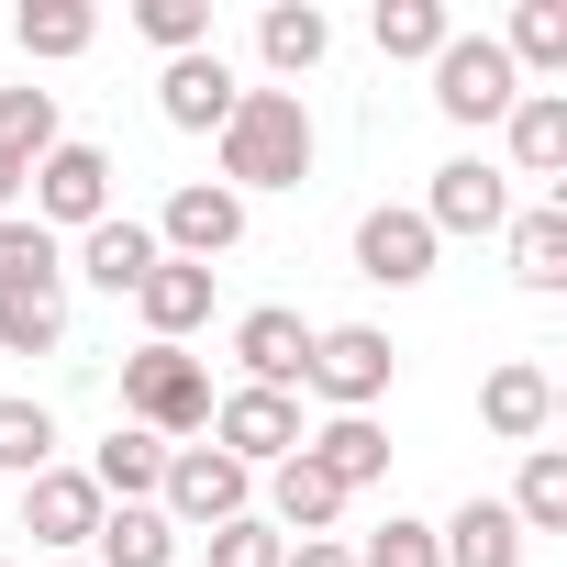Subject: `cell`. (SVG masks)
I'll return each mask as SVG.
<instances>
[{"label": "cell", "mask_w": 567, "mask_h": 567, "mask_svg": "<svg viewBox=\"0 0 567 567\" xmlns=\"http://www.w3.org/2000/svg\"><path fill=\"white\" fill-rule=\"evenodd\" d=\"M478 423H489L501 445H545V423H556V379H545L534 357L489 368V390H478Z\"/></svg>", "instance_id": "5bb4252c"}, {"label": "cell", "mask_w": 567, "mask_h": 567, "mask_svg": "<svg viewBox=\"0 0 567 567\" xmlns=\"http://www.w3.org/2000/svg\"><path fill=\"white\" fill-rule=\"evenodd\" d=\"M434 556L445 567H523V523L501 501H456V523H434Z\"/></svg>", "instance_id": "44dd1931"}, {"label": "cell", "mask_w": 567, "mask_h": 567, "mask_svg": "<svg viewBox=\"0 0 567 567\" xmlns=\"http://www.w3.org/2000/svg\"><path fill=\"white\" fill-rule=\"evenodd\" d=\"M56 145H68L56 134V90H0V156L34 178V156H56Z\"/></svg>", "instance_id": "83f0119b"}, {"label": "cell", "mask_w": 567, "mask_h": 567, "mask_svg": "<svg viewBox=\"0 0 567 567\" xmlns=\"http://www.w3.org/2000/svg\"><path fill=\"white\" fill-rule=\"evenodd\" d=\"M0 290H23V301H68V245H56L34 212H0Z\"/></svg>", "instance_id": "d6986e66"}, {"label": "cell", "mask_w": 567, "mask_h": 567, "mask_svg": "<svg viewBox=\"0 0 567 567\" xmlns=\"http://www.w3.org/2000/svg\"><path fill=\"white\" fill-rule=\"evenodd\" d=\"M390 334L379 323H334V334H312V368H301V390H323L334 412H379V390H390Z\"/></svg>", "instance_id": "5b68a950"}, {"label": "cell", "mask_w": 567, "mask_h": 567, "mask_svg": "<svg viewBox=\"0 0 567 567\" xmlns=\"http://www.w3.org/2000/svg\"><path fill=\"white\" fill-rule=\"evenodd\" d=\"M234 357H245V390H290V379L312 368V323L267 301V312H245V323H234Z\"/></svg>", "instance_id": "9a60e30c"}, {"label": "cell", "mask_w": 567, "mask_h": 567, "mask_svg": "<svg viewBox=\"0 0 567 567\" xmlns=\"http://www.w3.org/2000/svg\"><path fill=\"white\" fill-rule=\"evenodd\" d=\"M12 45H23L34 68H68V56L101 45V12H90V0H23V12H12Z\"/></svg>", "instance_id": "7402d4cb"}, {"label": "cell", "mask_w": 567, "mask_h": 567, "mask_svg": "<svg viewBox=\"0 0 567 567\" xmlns=\"http://www.w3.org/2000/svg\"><path fill=\"white\" fill-rule=\"evenodd\" d=\"M34 467H56V412L0 390V478H34Z\"/></svg>", "instance_id": "f1b7e54d"}, {"label": "cell", "mask_w": 567, "mask_h": 567, "mask_svg": "<svg viewBox=\"0 0 567 567\" xmlns=\"http://www.w3.org/2000/svg\"><path fill=\"white\" fill-rule=\"evenodd\" d=\"M368 34H379V56H423V68H434L456 23H445V0H379V23H368Z\"/></svg>", "instance_id": "f546056e"}, {"label": "cell", "mask_w": 567, "mask_h": 567, "mask_svg": "<svg viewBox=\"0 0 567 567\" xmlns=\"http://www.w3.org/2000/svg\"><path fill=\"white\" fill-rule=\"evenodd\" d=\"M156 512L178 534H223L256 512V467H234L223 445H167V478H156Z\"/></svg>", "instance_id": "3957f363"}, {"label": "cell", "mask_w": 567, "mask_h": 567, "mask_svg": "<svg viewBox=\"0 0 567 567\" xmlns=\"http://www.w3.org/2000/svg\"><path fill=\"white\" fill-rule=\"evenodd\" d=\"M12 200H23V167H12V156H0V212H12Z\"/></svg>", "instance_id": "8d00e7d4"}, {"label": "cell", "mask_w": 567, "mask_h": 567, "mask_svg": "<svg viewBox=\"0 0 567 567\" xmlns=\"http://www.w3.org/2000/svg\"><path fill=\"white\" fill-rule=\"evenodd\" d=\"M134 34L167 45V56H200L212 45V0H134Z\"/></svg>", "instance_id": "d6a6232c"}, {"label": "cell", "mask_w": 567, "mask_h": 567, "mask_svg": "<svg viewBox=\"0 0 567 567\" xmlns=\"http://www.w3.org/2000/svg\"><path fill=\"white\" fill-rule=\"evenodd\" d=\"M245 245V200L223 189V178H189L167 212H156V256H178V267H212V256H234Z\"/></svg>", "instance_id": "52a82bcc"}, {"label": "cell", "mask_w": 567, "mask_h": 567, "mask_svg": "<svg viewBox=\"0 0 567 567\" xmlns=\"http://www.w3.org/2000/svg\"><path fill=\"white\" fill-rule=\"evenodd\" d=\"M512 101H523L512 56H501L489 34H445V56H434V112H445V123H501Z\"/></svg>", "instance_id": "277c9868"}, {"label": "cell", "mask_w": 567, "mask_h": 567, "mask_svg": "<svg viewBox=\"0 0 567 567\" xmlns=\"http://www.w3.org/2000/svg\"><path fill=\"white\" fill-rule=\"evenodd\" d=\"M357 567H445L434 556V523H412V512H390L368 545H357Z\"/></svg>", "instance_id": "836d02e7"}, {"label": "cell", "mask_w": 567, "mask_h": 567, "mask_svg": "<svg viewBox=\"0 0 567 567\" xmlns=\"http://www.w3.org/2000/svg\"><path fill=\"white\" fill-rule=\"evenodd\" d=\"M134 312H145V346H178V334H200V323H212V267H178V256H156V267H145V290H134Z\"/></svg>", "instance_id": "2e32d148"}, {"label": "cell", "mask_w": 567, "mask_h": 567, "mask_svg": "<svg viewBox=\"0 0 567 567\" xmlns=\"http://www.w3.org/2000/svg\"><path fill=\"white\" fill-rule=\"evenodd\" d=\"M145 267H156V223L112 212V223H90V234H79V278H90V290L134 301V290H145Z\"/></svg>", "instance_id": "e0dca14e"}, {"label": "cell", "mask_w": 567, "mask_h": 567, "mask_svg": "<svg viewBox=\"0 0 567 567\" xmlns=\"http://www.w3.org/2000/svg\"><path fill=\"white\" fill-rule=\"evenodd\" d=\"M212 445H223L234 467L301 456V401H290V390H234V401H212Z\"/></svg>", "instance_id": "ba28073f"}, {"label": "cell", "mask_w": 567, "mask_h": 567, "mask_svg": "<svg viewBox=\"0 0 567 567\" xmlns=\"http://www.w3.org/2000/svg\"><path fill=\"white\" fill-rule=\"evenodd\" d=\"M256 523L312 545V534H334V523H346V489H334L312 456H278V467H267V512H256Z\"/></svg>", "instance_id": "4fadbf2b"}, {"label": "cell", "mask_w": 567, "mask_h": 567, "mask_svg": "<svg viewBox=\"0 0 567 567\" xmlns=\"http://www.w3.org/2000/svg\"><path fill=\"white\" fill-rule=\"evenodd\" d=\"M501 123H512V167L523 178H556L567 167V90H523Z\"/></svg>", "instance_id": "603a6c76"}, {"label": "cell", "mask_w": 567, "mask_h": 567, "mask_svg": "<svg viewBox=\"0 0 567 567\" xmlns=\"http://www.w3.org/2000/svg\"><path fill=\"white\" fill-rule=\"evenodd\" d=\"M101 512H112V501L90 489V467H34V478H23V534H34L45 556H79V545L101 534Z\"/></svg>", "instance_id": "9c48e42d"}, {"label": "cell", "mask_w": 567, "mask_h": 567, "mask_svg": "<svg viewBox=\"0 0 567 567\" xmlns=\"http://www.w3.org/2000/svg\"><path fill=\"white\" fill-rule=\"evenodd\" d=\"M156 478H167V445H156V434H134V423L90 456V489H101V501H156Z\"/></svg>", "instance_id": "d4e9b609"}, {"label": "cell", "mask_w": 567, "mask_h": 567, "mask_svg": "<svg viewBox=\"0 0 567 567\" xmlns=\"http://www.w3.org/2000/svg\"><path fill=\"white\" fill-rule=\"evenodd\" d=\"M56 567H90V556H56Z\"/></svg>", "instance_id": "74e56055"}, {"label": "cell", "mask_w": 567, "mask_h": 567, "mask_svg": "<svg viewBox=\"0 0 567 567\" xmlns=\"http://www.w3.org/2000/svg\"><path fill=\"white\" fill-rule=\"evenodd\" d=\"M234 101H245V90H234V68H223L212 45H200V56H167V79H156V112H167L178 134H223Z\"/></svg>", "instance_id": "7c38bea8"}, {"label": "cell", "mask_w": 567, "mask_h": 567, "mask_svg": "<svg viewBox=\"0 0 567 567\" xmlns=\"http://www.w3.org/2000/svg\"><path fill=\"white\" fill-rule=\"evenodd\" d=\"M512 278H523V290H556V278H567V200H534L512 223Z\"/></svg>", "instance_id": "4316f807"}, {"label": "cell", "mask_w": 567, "mask_h": 567, "mask_svg": "<svg viewBox=\"0 0 567 567\" xmlns=\"http://www.w3.org/2000/svg\"><path fill=\"white\" fill-rule=\"evenodd\" d=\"M357 278H379V290H423V278H434V223L379 200V212L357 223Z\"/></svg>", "instance_id": "8fae6325"}, {"label": "cell", "mask_w": 567, "mask_h": 567, "mask_svg": "<svg viewBox=\"0 0 567 567\" xmlns=\"http://www.w3.org/2000/svg\"><path fill=\"white\" fill-rule=\"evenodd\" d=\"M423 223H434V245H445V234H501V223H512L501 167H489V156H445L434 189H423Z\"/></svg>", "instance_id": "30bf717a"}, {"label": "cell", "mask_w": 567, "mask_h": 567, "mask_svg": "<svg viewBox=\"0 0 567 567\" xmlns=\"http://www.w3.org/2000/svg\"><path fill=\"white\" fill-rule=\"evenodd\" d=\"M278 567H357V545H334V534H312V545H290Z\"/></svg>", "instance_id": "d590c367"}, {"label": "cell", "mask_w": 567, "mask_h": 567, "mask_svg": "<svg viewBox=\"0 0 567 567\" xmlns=\"http://www.w3.org/2000/svg\"><path fill=\"white\" fill-rule=\"evenodd\" d=\"M323 45H334V23L312 12V0H278V12L256 23V56H267L278 79H312V68H323Z\"/></svg>", "instance_id": "cb8c5ba5"}, {"label": "cell", "mask_w": 567, "mask_h": 567, "mask_svg": "<svg viewBox=\"0 0 567 567\" xmlns=\"http://www.w3.org/2000/svg\"><path fill=\"white\" fill-rule=\"evenodd\" d=\"M523 534H567V456L556 445H523V478H512V501H501Z\"/></svg>", "instance_id": "484cf974"}, {"label": "cell", "mask_w": 567, "mask_h": 567, "mask_svg": "<svg viewBox=\"0 0 567 567\" xmlns=\"http://www.w3.org/2000/svg\"><path fill=\"white\" fill-rule=\"evenodd\" d=\"M123 412H134V434H212V368L189 357V346H134L123 357Z\"/></svg>", "instance_id": "7a4b0ae2"}, {"label": "cell", "mask_w": 567, "mask_h": 567, "mask_svg": "<svg viewBox=\"0 0 567 567\" xmlns=\"http://www.w3.org/2000/svg\"><path fill=\"white\" fill-rule=\"evenodd\" d=\"M90 545H101L90 567H178V523H167L156 501H112Z\"/></svg>", "instance_id": "ffe728a7"}, {"label": "cell", "mask_w": 567, "mask_h": 567, "mask_svg": "<svg viewBox=\"0 0 567 567\" xmlns=\"http://www.w3.org/2000/svg\"><path fill=\"white\" fill-rule=\"evenodd\" d=\"M278 556H290V534H267V523H256V512H245V523H223V534H212V567H278Z\"/></svg>", "instance_id": "e575fe53"}, {"label": "cell", "mask_w": 567, "mask_h": 567, "mask_svg": "<svg viewBox=\"0 0 567 567\" xmlns=\"http://www.w3.org/2000/svg\"><path fill=\"white\" fill-rule=\"evenodd\" d=\"M501 56H512V79H523V68H534V79H556V68H567V0H523Z\"/></svg>", "instance_id": "4dcf8cb0"}, {"label": "cell", "mask_w": 567, "mask_h": 567, "mask_svg": "<svg viewBox=\"0 0 567 567\" xmlns=\"http://www.w3.org/2000/svg\"><path fill=\"white\" fill-rule=\"evenodd\" d=\"M34 223H45V234H90V223H112V156H101V145H56V156H34Z\"/></svg>", "instance_id": "8992f818"}, {"label": "cell", "mask_w": 567, "mask_h": 567, "mask_svg": "<svg viewBox=\"0 0 567 567\" xmlns=\"http://www.w3.org/2000/svg\"><path fill=\"white\" fill-rule=\"evenodd\" d=\"M301 456H312V467H323V478H334V489H346V501H357V489H379V478H390V434H379V423H368V412H334V423H323V434H301Z\"/></svg>", "instance_id": "ac0fdd59"}, {"label": "cell", "mask_w": 567, "mask_h": 567, "mask_svg": "<svg viewBox=\"0 0 567 567\" xmlns=\"http://www.w3.org/2000/svg\"><path fill=\"white\" fill-rule=\"evenodd\" d=\"M312 178V112L301 90H245L234 123H223V189H301Z\"/></svg>", "instance_id": "6da1fadb"}, {"label": "cell", "mask_w": 567, "mask_h": 567, "mask_svg": "<svg viewBox=\"0 0 567 567\" xmlns=\"http://www.w3.org/2000/svg\"><path fill=\"white\" fill-rule=\"evenodd\" d=\"M0 567H12V556H0Z\"/></svg>", "instance_id": "f35d334b"}, {"label": "cell", "mask_w": 567, "mask_h": 567, "mask_svg": "<svg viewBox=\"0 0 567 567\" xmlns=\"http://www.w3.org/2000/svg\"><path fill=\"white\" fill-rule=\"evenodd\" d=\"M68 346V301H23L0 290V357H56Z\"/></svg>", "instance_id": "1f68e13d"}]
</instances>
